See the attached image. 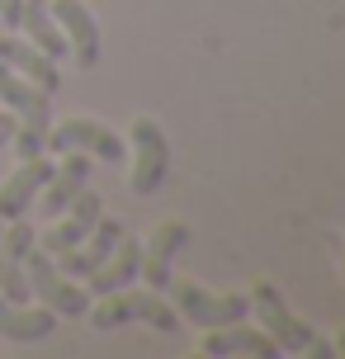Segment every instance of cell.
Returning <instances> with one entry per match:
<instances>
[{"instance_id":"cell-14","label":"cell","mask_w":345,"mask_h":359,"mask_svg":"<svg viewBox=\"0 0 345 359\" xmlns=\"http://www.w3.org/2000/svg\"><path fill=\"white\" fill-rule=\"evenodd\" d=\"M123 222H119V217H109V213H100V222H95V232L86 236V241H81V246H76V251H62V255H53L57 260V269H62V274H72V279H81V284H86V279H90L95 269L104 265V255L114 251V246H119V241H123Z\"/></svg>"},{"instance_id":"cell-23","label":"cell","mask_w":345,"mask_h":359,"mask_svg":"<svg viewBox=\"0 0 345 359\" xmlns=\"http://www.w3.org/2000/svg\"><path fill=\"white\" fill-rule=\"evenodd\" d=\"M336 355H345V331H341V341H336Z\"/></svg>"},{"instance_id":"cell-25","label":"cell","mask_w":345,"mask_h":359,"mask_svg":"<svg viewBox=\"0 0 345 359\" xmlns=\"http://www.w3.org/2000/svg\"><path fill=\"white\" fill-rule=\"evenodd\" d=\"M0 232H5V222H0Z\"/></svg>"},{"instance_id":"cell-18","label":"cell","mask_w":345,"mask_h":359,"mask_svg":"<svg viewBox=\"0 0 345 359\" xmlns=\"http://www.w3.org/2000/svg\"><path fill=\"white\" fill-rule=\"evenodd\" d=\"M137 274H142V241H133V236L123 232V241H119V246L104 255V265H100L90 279H86V288H90V298H100V293L128 288Z\"/></svg>"},{"instance_id":"cell-8","label":"cell","mask_w":345,"mask_h":359,"mask_svg":"<svg viewBox=\"0 0 345 359\" xmlns=\"http://www.w3.org/2000/svg\"><path fill=\"white\" fill-rule=\"evenodd\" d=\"M100 213H104V198L95 194L90 184L76 194L72 208H62L57 217H48V232H38V246L48 255H62V251H76L86 236L95 232V222H100Z\"/></svg>"},{"instance_id":"cell-12","label":"cell","mask_w":345,"mask_h":359,"mask_svg":"<svg viewBox=\"0 0 345 359\" xmlns=\"http://www.w3.org/2000/svg\"><path fill=\"white\" fill-rule=\"evenodd\" d=\"M184 241H189V227H184L180 217L156 222V232L142 241V274H137V279H147V288H161L165 293L170 269H175V255L184 251Z\"/></svg>"},{"instance_id":"cell-17","label":"cell","mask_w":345,"mask_h":359,"mask_svg":"<svg viewBox=\"0 0 345 359\" xmlns=\"http://www.w3.org/2000/svg\"><path fill=\"white\" fill-rule=\"evenodd\" d=\"M57 331V312L43 303H10L0 293V341L15 345H38Z\"/></svg>"},{"instance_id":"cell-20","label":"cell","mask_w":345,"mask_h":359,"mask_svg":"<svg viewBox=\"0 0 345 359\" xmlns=\"http://www.w3.org/2000/svg\"><path fill=\"white\" fill-rule=\"evenodd\" d=\"M43 137H48V133H38V128H24V123H15L10 151H15L19 161H29V156H43V151H48V147H43Z\"/></svg>"},{"instance_id":"cell-5","label":"cell","mask_w":345,"mask_h":359,"mask_svg":"<svg viewBox=\"0 0 345 359\" xmlns=\"http://www.w3.org/2000/svg\"><path fill=\"white\" fill-rule=\"evenodd\" d=\"M170 175V142L156 118H133L128 123V184L133 194H156Z\"/></svg>"},{"instance_id":"cell-4","label":"cell","mask_w":345,"mask_h":359,"mask_svg":"<svg viewBox=\"0 0 345 359\" xmlns=\"http://www.w3.org/2000/svg\"><path fill=\"white\" fill-rule=\"evenodd\" d=\"M24 274H29V298L43 303V307H53L57 317H86V312H90V288L81 284V279H72V274H62L57 260L43 251V246L29 251Z\"/></svg>"},{"instance_id":"cell-9","label":"cell","mask_w":345,"mask_h":359,"mask_svg":"<svg viewBox=\"0 0 345 359\" xmlns=\"http://www.w3.org/2000/svg\"><path fill=\"white\" fill-rule=\"evenodd\" d=\"M38 246V227L24 222V217H10L5 232H0V293L10 303H34L29 298V274H24V260Z\"/></svg>"},{"instance_id":"cell-2","label":"cell","mask_w":345,"mask_h":359,"mask_svg":"<svg viewBox=\"0 0 345 359\" xmlns=\"http://www.w3.org/2000/svg\"><path fill=\"white\" fill-rule=\"evenodd\" d=\"M251 317L255 326L279 345V355H317V359H336V345H327L308 322H298L284 303V293L274 284H251Z\"/></svg>"},{"instance_id":"cell-10","label":"cell","mask_w":345,"mask_h":359,"mask_svg":"<svg viewBox=\"0 0 345 359\" xmlns=\"http://www.w3.org/2000/svg\"><path fill=\"white\" fill-rule=\"evenodd\" d=\"M90 184V156L86 151H62V161H53V175H48V184L38 189V217L48 222V217H57L62 208H72L76 194Z\"/></svg>"},{"instance_id":"cell-11","label":"cell","mask_w":345,"mask_h":359,"mask_svg":"<svg viewBox=\"0 0 345 359\" xmlns=\"http://www.w3.org/2000/svg\"><path fill=\"white\" fill-rule=\"evenodd\" d=\"M199 355L208 359H227V355H246V359H279V345L251 326L246 317L241 322H227V326H213V331H203L199 336Z\"/></svg>"},{"instance_id":"cell-24","label":"cell","mask_w":345,"mask_h":359,"mask_svg":"<svg viewBox=\"0 0 345 359\" xmlns=\"http://www.w3.org/2000/svg\"><path fill=\"white\" fill-rule=\"evenodd\" d=\"M341 279H345V255H341Z\"/></svg>"},{"instance_id":"cell-21","label":"cell","mask_w":345,"mask_h":359,"mask_svg":"<svg viewBox=\"0 0 345 359\" xmlns=\"http://www.w3.org/2000/svg\"><path fill=\"white\" fill-rule=\"evenodd\" d=\"M15 114H10V109H0V161H5V147H10V137H15Z\"/></svg>"},{"instance_id":"cell-19","label":"cell","mask_w":345,"mask_h":359,"mask_svg":"<svg viewBox=\"0 0 345 359\" xmlns=\"http://www.w3.org/2000/svg\"><path fill=\"white\" fill-rule=\"evenodd\" d=\"M15 34H24L34 48H43L53 62H62V57H67V38H62V29H57V19H53V10H48V0H24V5H19Z\"/></svg>"},{"instance_id":"cell-13","label":"cell","mask_w":345,"mask_h":359,"mask_svg":"<svg viewBox=\"0 0 345 359\" xmlns=\"http://www.w3.org/2000/svg\"><path fill=\"white\" fill-rule=\"evenodd\" d=\"M0 62L10 67V72H19L29 86L48 90V95H57V86H62V72H57V62L43 48H34L24 34H15V29H0Z\"/></svg>"},{"instance_id":"cell-15","label":"cell","mask_w":345,"mask_h":359,"mask_svg":"<svg viewBox=\"0 0 345 359\" xmlns=\"http://www.w3.org/2000/svg\"><path fill=\"white\" fill-rule=\"evenodd\" d=\"M53 175V156L43 151V156H29V161H19L10 170V180H0V222H10V217H24L34 208L38 189L48 184Z\"/></svg>"},{"instance_id":"cell-6","label":"cell","mask_w":345,"mask_h":359,"mask_svg":"<svg viewBox=\"0 0 345 359\" xmlns=\"http://www.w3.org/2000/svg\"><path fill=\"white\" fill-rule=\"evenodd\" d=\"M48 156H62V151H86L90 161H104V165H119L123 161L128 142L114 133L109 123L100 118H62V123H48Z\"/></svg>"},{"instance_id":"cell-7","label":"cell","mask_w":345,"mask_h":359,"mask_svg":"<svg viewBox=\"0 0 345 359\" xmlns=\"http://www.w3.org/2000/svg\"><path fill=\"white\" fill-rule=\"evenodd\" d=\"M57 29L67 38V53L81 72H95L100 67V53H104V38H100V19L86 0H48Z\"/></svg>"},{"instance_id":"cell-1","label":"cell","mask_w":345,"mask_h":359,"mask_svg":"<svg viewBox=\"0 0 345 359\" xmlns=\"http://www.w3.org/2000/svg\"><path fill=\"white\" fill-rule=\"evenodd\" d=\"M86 317H90L95 331H119V326H133V322L151 326L156 336H180L184 331L180 312L170 307V298H165L161 288H133V284L90 298V312Z\"/></svg>"},{"instance_id":"cell-16","label":"cell","mask_w":345,"mask_h":359,"mask_svg":"<svg viewBox=\"0 0 345 359\" xmlns=\"http://www.w3.org/2000/svg\"><path fill=\"white\" fill-rule=\"evenodd\" d=\"M0 104L15 114L24 128H38V133H48V123H53V95L48 90L29 86L19 72H10L5 62H0Z\"/></svg>"},{"instance_id":"cell-3","label":"cell","mask_w":345,"mask_h":359,"mask_svg":"<svg viewBox=\"0 0 345 359\" xmlns=\"http://www.w3.org/2000/svg\"><path fill=\"white\" fill-rule=\"evenodd\" d=\"M165 298L180 312L184 326H199V331H213V326L251 317V298L246 293H218V288H203L199 279H180V284L170 279L165 284Z\"/></svg>"},{"instance_id":"cell-22","label":"cell","mask_w":345,"mask_h":359,"mask_svg":"<svg viewBox=\"0 0 345 359\" xmlns=\"http://www.w3.org/2000/svg\"><path fill=\"white\" fill-rule=\"evenodd\" d=\"M19 5L24 0H0V29H15L19 24Z\"/></svg>"}]
</instances>
